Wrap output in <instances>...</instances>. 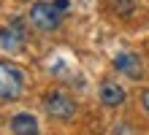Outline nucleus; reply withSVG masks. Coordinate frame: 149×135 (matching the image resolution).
<instances>
[{
  "label": "nucleus",
  "mask_w": 149,
  "mask_h": 135,
  "mask_svg": "<svg viewBox=\"0 0 149 135\" xmlns=\"http://www.w3.org/2000/svg\"><path fill=\"white\" fill-rule=\"evenodd\" d=\"M24 89V73L11 62H0V100H16Z\"/></svg>",
  "instance_id": "obj_1"
},
{
  "label": "nucleus",
  "mask_w": 149,
  "mask_h": 135,
  "mask_svg": "<svg viewBox=\"0 0 149 135\" xmlns=\"http://www.w3.org/2000/svg\"><path fill=\"white\" fill-rule=\"evenodd\" d=\"M43 105H46V114L54 116V119H71V116L76 114V103L71 95H65L63 89H54V92L46 95V100H43Z\"/></svg>",
  "instance_id": "obj_2"
},
{
  "label": "nucleus",
  "mask_w": 149,
  "mask_h": 135,
  "mask_svg": "<svg viewBox=\"0 0 149 135\" xmlns=\"http://www.w3.org/2000/svg\"><path fill=\"white\" fill-rule=\"evenodd\" d=\"M24 41H27V33H24V24L22 19H14V22H8L0 27V46H3L6 51H19L24 46Z\"/></svg>",
  "instance_id": "obj_3"
},
{
  "label": "nucleus",
  "mask_w": 149,
  "mask_h": 135,
  "mask_svg": "<svg viewBox=\"0 0 149 135\" xmlns=\"http://www.w3.org/2000/svg\"><path fill=\"white\" fill-rule=\"evenodd\" d=\"M60 8L52 6V3H36L30 8V22L38 27V30H54L60 24Z\"/></svg>",
  "instance_id": "obj_4"
},
{
  "label": "nucleus",
  "mask_w": 149,
  "mask_h": 135,
  "mask_svg": "<svg viewBox=\"0 0 149 135\" xmlns=\"http://www.w3.org/2000/svg\"><path fill=\"white\" fill-rule=\"evenodd\" d=\"M114 68L122 70V73L130 76V78H138V76H141V60H138L133 51H122V54H117V57H114Z\"/></svg>",
  "instance_id": "obj_5"
},
{
  "label": "nucleus",
  "mask_w": 149,
  "mask_h": 135,
  "mask_svg": "<svg viewBox=\"0 0 149 135\" xmlns=\"http://www.w3.org/2000/svg\"><path fill=\"white\" fill-rule=\"evenodd\" d=\"M100 103L109 108H117L125 103V89H122L117 81H103L100 84Z\"/></svg>",
  "instance_id": "obj_6"
},
{
  "label": "nucleus",
  "mask_w": 149,
  "mask_h": 135,
  "mask_svg": "<svg viewBox=\"0 0 149 135\" xmlns=\"http://www.w3.org/2000/svg\"><path fill=\"white\" fill-rule=\"evenodd\" d=\"M14 135H38V119L33 114H16L11 119Z\"/></svg>",
  "instance_id": "obj_7"
},
{
  "label": "nucleus",
  "mask_w": 149,
  "mask_h": 135,
  "mask_svg": "<svg viewBox=\"0 0 149 135\" xmlns=\"http://www.w3.org/2000/svg\"><path fill=\"white\" fill-rule=\"evenodd\" d=\"M111 6H114V11H117L119 16H130L133 8H136L133 0H111Z\"/></svg>",
  "instance_id": "obj_8"
},
{
  "label": "nucleus",
  "mask_w": 149,
  "mask_h": 135,
  "mask_svg": "<svg viewBox=\"0 0 149 135\" xmlns=\"http://www.w3.org/2000/svg\"><path fill=\"white\" fill-rule=\"evenodd\" d=\"M141 103H144V108L149 111V89H144V92H141Z\"/></svg>",
  "instance_id": "obj_9"
},
{
  "label": "nucleus",
  "mask_w": 149,
  "mask_h": 135,
  "mask_svg": "<svg viewBox=\"0 0 149 135\" xmlns=\"http://www.w3.org/2000/svg\"><path fill=\"white\" fill-rule=\"evenodd\" d=\"M54 6L60 8V11H65V8H68V0H54Z\"/></svg>",
  "instance_id": "obj_10"
}]
</instances>
